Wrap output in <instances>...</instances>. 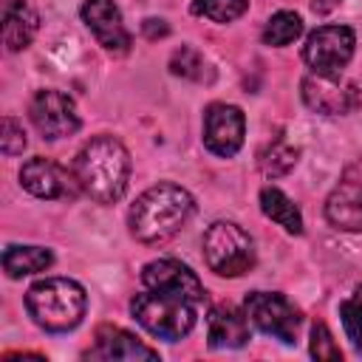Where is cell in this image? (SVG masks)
Listing matches in <instances>:
<instances>
[{
    "instance_id": "24",
    "label": "cell",
    "mask_w": 362,
    "mask_h": 362,
    "mask_svg": "<svg viewBox=\"0 0 362 362\" xmlns=\"http://www.w3.org/2000/svg\"><path fill=\"white\" fill-rule=\"evenodd\" d=\"M339 317H342V328H345L351 345L362 354V294L348 297L339 305Z\"/></svg>"
},
{
    "instance_id": "3",
    "label": "cell",
    "mask_w": 362,
    "mask_h": 362,
    "mask_svg": "<svg viewBox=\"0 0 362 362\" xmlns=\"http://www.w3.org/2000/svg\"><path fill=\"white\" fill-rule=\"evenodd\" d=\"M25 308L40 328L51 334H62L82 322L88 308V294L71 277H45L25 291Z\"/></svg>"
},
{
    "instance_id": "18",
    "label": "cell",
    "mask_w": 362,
    "mask_h": 362,
    "mask_svg": "<svg viewBox=\"0 0 362 362\" xmlns=\"http://www.w3.org/2000/svg\"><path fill=\"white\" fill-rule=\"evenodd\" d=\"M54 255L45 246H6L3 252V272L17 280L25 274H40L45 269H51Z\"/></svg>"
},
{
    "instance_id": "16",
    "label": "cell",
    "mask_w": 362,
    "mask_h": 362,
    "mask_svg": "<svg viewBox=\"0 0 362 362\" xmlns=\"http://www.w3.org/2000/svg\"><path fill=\"white\" fill-rule=\"evenodd\" d=\"M206 342L209 348H240L249 342V317L235 305H215L206 317Z\"/></svg>"
},
{
    "instance_id": "17",
    "label": "cell",
    "mask_w": 362,
    "mask_h": 362,
    "mask_svg": "<svg viewBox=\"0 0 362 362\" xmlns=\"http://www.w3.org/2000/svg\"><path fill=\"white\" fill-rule=\"evenodd\" d=\"M37 28H40V17L25 0H6L3 3V42L8 51L28 48Z\"/></svg>"
},
{
    "instance_id": "14",
    "label": "cell",
    "mask_w": 362,
    "mask_h": 362,
    "mask_svg": "<svg viewBox=\"0 0 362 362\" xmlns=\"http://www.w3.org/2000/svg\"><path fill=\"white\" fill-rule=\"evenodd\" d=\"M85 359H158V351L144 345L124 328L102 325L96 328L93 345L85 351Z\"/></svg>"
},
{
    "instance_id": "19",
    "label": "cell",
    "mask_w": 362,
    "mask_h": 362,
    "mask_svg": "<svg viewBox=\"0 0 362 362\" xmlns=\"http://www.w3.org/2000/svg\"><path fill=\"white\" fill-rule=\"evenodd\" d=\"M260 209L266 218H272L277 226H283L288 235H303V215L297 204L277 187H263L260 189Z\"/></svg>"
},
{
    "instance_id": "26",
    "label": "cell",
    "mask_w": 362,
    "mask_h": 362,
    "mask_svg": "<svg viewBox=\"0 0 362 362\" xmlns=\"http://www.w3.org/2000/svg\"><path fill=\"white\" fill-rule=\"evenodd\" d=\"M0 150H3V156H20L25 150V130L11 116H3V124H0Z\"/></svg>"
},
{
    "instance_id": "2",
    "label": "cell",
    "mask_w": 362,
    "mask_h": 362,
    "mask_svg": "<svg viewBox=\"0 0 362 362\" xmlns=\"http://www.w3.org/2000/svg\"><path fill=\"white\" fill-rule=\"evenodd\" d=\"M195 209L192 195L170 181L144 189L130 206V235L141 243H164L189 221Z\"/></svg>"
},
{
    "instance_id": "1",
    "label": "cell",
    "mask_w": 362,
    "mask_h": 362,
    "mask_svg": "<svg viewBox=\"0 0 362 362\" xmlns=\"http://www.w3.org/2000/svg\"><path fill=\"white\" fill-rule=\"evenodd\" d=\"M74 175L85 195L99 204H113L130 181V153L113 136H93L74 158Z\"/></svg>"
},
{
    "instance_id": "11",
    "label": "cell",
    "mask_w": 362,
    "mask_h": 362,
    "mask_svg": "<svg viewBox=\"0 0 362 362\" xmlns=\"http://www.w3.org/2000/svg\"><path fill=\"white\" fill-rule=\"evenodd\" d=\"M141 283L153 291H164V294H173V297H184L189 303H201L204 300V286L201 280L195 277V272L189 266H184L181 260H173V257H161V260H153L141 269Z\"/></svg>"
},
{
    "instance_id": "20",
    "label": "cell",
    "mask_w": 362,
    "mask_h": 362,
    "mask_svg": "<svg viewBox=\"0 0 362 362\" xmlns=\"http://www.w3.org/2000/svg\"><path fill=\"white\" fill-rule=\"evenodd\" d=\"M300 34H303V20L294 11H277L263 25V42L266 45H274V48L291 45Z\"/></svg>"
},
{
    "instance_id": "15",
    "label": "cell",
    "mask_w": 362,
    "mask_h": 362,
    "mask_svg": "<svg viewBox=\"0 0 362 362\" xmlns=\"http://www.w3.org/2000/svg\"><path fill=\"white\" fill-rule=\"evenodd\" d=\"M325 218L331 226L345 232L362 229V178H354V173H348L334 187V192L325 201Z\"/></svg>"
},
{
    "instance_id": "9",
    "label": "cell",
    "mask_w": 362,
    "mask_h": 362,
    "mask_svg": "<svg viewBox=\"0 0 362 362\" xmlns=\"http://www.w3.org/2000/svg\"><path fill=\"white\" fill-rule=\"evenodd\" d=\"M31 122L34 127L42 133V139H65V136H74L79 130V113H76V105L68 93L62 90H54V88H45V90H37L34 99H31Z\"/></svg>"
},
{
    "instance_id": "10",
    "label": "cell",
    "mask_w": 362,
    "mask_h": 362,
    "mask_svg": "<svg viewBox=\"0 0 362 362\" xmlns=\"http://www.w3.org/2000/svg\"><path fill=\"white\" fill-rule=\"evenodd\" d=\"M243 136H246V119L240 107L215 102L204 110V144L212 156L232 158L240 150Z\"/></svg>"
},
{
    "instance_id": "25",
    "label": "cell",
    "mask_w": 362,
    "mask_h": 362,
    "mask_svg": "<svg viewBox=\"0 0 362 362\" xmlns=\"http://www.w3.org/2000/svg\"><path fill=\"white\" fill-rule=\"evenodd\" d=\"M311 356H314V359H325V362L342 359V351H339V345L334 342V334L328 331L325 322H314V325H311Z\"/></svg>"
},
{
    "instance_id": "8",
    "label": "cell",
    "mask_w": 362,
    "mask_h": 362,
    "mask_svg": "<svg viewBox=\"0 0 362 362\" xmlns=\"http://www.w3.org/2000/svg\"><path fill=\"white\" fill-rule=\"evenodd\" d=\"M303 102L322 116H345L359 107V88L342 74H308L300 85Z\"/></svg>"
},
{
    "instance_id": "13",
    "label": "cell",
    "mask_w": 362,
    "mask_h": 362,
    "mask_svg": "<svg viewBox=\"0 0 362 362\" xmlns=\"http://www.w3.org/2000/svg\"><path fill=\"white\" fill-rule=\"evenodd\" d=\"M20 184L25 192L45 198V201H57V198H71L76 192V175H71L68 170H62L59 164H54L51 158H28L20 170Z\"/></svg>"
},
{
    "instance_id": "27",
    "label": "cell",
    "mask_w": 362,
    "mask_h": 362,
    "mask_svg": "<svg viewBox=\"0 0 362 362\" xmlns=\"http://www.w3.org/2000/svg\"><path fill=\"white\" fill-rule=\"evenodd\" d=\"M337 3H339V0H314V11H322V14H325V11H331Z\"/></svg>"
},
{
    "instance_id": "22",
    "label": "cell",
    "mask_w": 362,
    "mask_h": 362,
    "mask_svg": "<svg viewBox=\"0 0 362 362\" xmlns=\"http://www.w3.org/2000/svg\"><path fill=\"white\" fill-rule=\"evenodd\" d=\"M257 164H260V173L269 175V178H277V175H286L294 170L297 164V150L286 141H274L269 144L266 150H260L257 156Z\"/></svg>"
},
{
    "instance_id": "12",
    "label": "cell",
    "mask_w": 362,
    "mask_h": 362,
    "mask_svg": "<svg viewBox=\"0 0 362 362\" xmlns=\"http://www.w3.org/2000/svg\"><path fill=\"white\" fill-rule=\"evenodd\" d=\"M82 20L107 54L122 57L130 51L133 40H130V31L124 28L122 11L113 0H85L82 3Z\"/></svg>"
},
{
    "instance_id": "21",
    "label": "cell",
    "mask_w": 362,
    "mask_h": 362,
    "mask_svg": "<svg viewBox=\"0 0 362 362\" xmlns=\"http://www.w3.org/2000/svg\"><path fill=\"white\" fill-rule=\"evenodd\" d=\"M170 71L175 76H184V79H192V82H212V68L209 62L204 59L201 51H195L192 45H181L178 51H173V59H170Z\"/></svg>"
},
{
    "instance_id": "5",
    "label": "cell",
    "mask_w": 362,
    "mask_h": 362,
    "mask_svg": "<svg viewBox=\"0 0 362 362\" xmlns=\"http://www.w3.org/2000/svg\"><path fill=\"white\" fill-rule=\"evenodd\" d=\"M204 260L221 277H240L255 266V240L243 226L215 221L204 232Z\"/></svg>"
},
{
    "instance_id": "7",
    "label": "cell",
    "mask_w": 362,
    "mask_h": 362,
    "mask_svg": "<svg viewBox=\"0 0 362 362\" xmlns=\"http://www.w3.org/2000/svg\"><path fill=\"white\" fill-rule=\"evenodd\" d=\"M356 34L348 25H320L303 45V59L314 74H342L351 62Z\"/></svg>"
},
{
    "instance_id": "23",
    "label": "cell",
    "mask_w": 362,
    "mask_h": 362,
    "mask_svg": "<svg viewBox=\"0 0 362 362\" xmlns=\"http://www.w3.org/2000/svg\"><path fill=\"white\" fill-rule=\"evenodd\" d=\"M249 0H192V14L206 17L212 23H232L243 17Z\"/></svg>"
},
{
    "instance_id": "6",
    "label": "cell",
    "mask_w": 362,
    "mask_h": 362,
    "mask_svg": "<svg viewBox=\"0 0 362 362\" xmlns=\"http://www.w3.org/2000/svg\"><path fill=\"white\" fill-rule=\"evenodd\" d=\"M243 314L263 334H269V337H274L286 345H291L297 339V331H300V322H303L300 308L277 291H252L243 300Z\"/></svg>"
},
{
    "instance_id": "4",
    "label": "cell",
    "mask_w": 362,
    "mask_h": 362,
    "mask_svg": "<svg viewBox=\"0 0 362 362\" xmlns=\"http://www.w3.org/2000/svg\"><path fill=\"white\" fill-rule=\"evenodd\" d=\"M130 314L144 331L167 342L184 339L195 325V303L153 288L130 300Z\"/></svg>"
}]
</instances>
